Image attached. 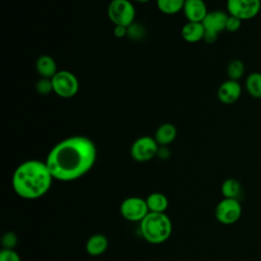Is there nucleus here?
Masks as SVG:
<instances>
[{
	"label": "nucleus",
	"mask_w": 261,
	"mask_h": 261,
	"mask_svg": "<svg viewBox=\"0 0 261 261\" xmlns=\"http://www.w3.org/2000/svg\"><path fill=\"white\" fill-rule=\"evenodd\" d=\"M108 248V239L102 233L91 236L86 243V252L90 256H100L106 252Z\"/></svg>",
	"instance_id": "2eb2a0df"
},
{
	"label": "nucleus",
	"mask_w": 261,
	"mask_h": 261,
	"mask_svg": "<svg viewBox=\"0 0 261 261\" xmlns=\"http://www.w3.org/2000/svg\"><path fill=\"white\" fill-rule=\"evenodd\" d=\"M53 93L63 99L74 97L80 89V83L74 73L66 69L58 70L51 79Z\"/></svg>",
	"instance_id": "39448f33"
},
{
	"label": "nucleus",
	"mask_w": 261,
	"mask_h": 261,
	"mask_svg": "<svg viewBox=\"0 0 261 261\" xmlns=\"http://www.w3.org/2000/svg\"><path fill=\"white\" fill-rule=\"evenodd\" d=\"M159 145L154 137L143 136L138 138L130 146V156L137 162H147L157 156Z\"/></svg>",
	"instance_id": "6e6552de"
},
{
	"label": "nucleus",
	"mask_w": 261,
	"mask_h": 261,
	"mask_svg": "<svg viewBox=\"0 0 261 261\" xmlns=\"http://www.w3.org/2000/svg\"><path fill=\"white\" fill-rule=\"evenodd\" d=\"M142 237L151 244L166 242L172 233V222L165 213L149 212L140 222Z\"/></svg>",
	"instance_id": "7ed1b4c3"
},
{
	"label": "nucleus",
	"mask_w": 261,
	"mask_h": 261,
	"mask_svg": "<svg viewBox=\"0 0 261 261\" xmlns=\"http://www.w3.org/2000/svg\"><path fill=\"white\" fill-rule=\"evenodd\" d=\"M242 95V87L238 81L226 80L217 89L218 100L225 105L236 103Z\"/></svg>",
	"instance_id": "9b49d317"
},
{
	"label": "nucleus",
	"mask_w": 261,
	"mask_h": 261,
	"mask_svg": "<svg viewBox=\"0 0 261 261\" xmlns=\"http://www.w3.org/2000/svg\"><path fill=\"white\" fill-rule=\"evenodd\" d=\"M204 35L205 30L202 22L187 21L180 30L181 38L188 43H198L204 40Z\"/></svg>",
	"instance_id": "ddd939ff"
},
{
	"label": "nucleus",
	"mask_w": 261,
	"mask_h": 261,
	"mask_svg": "<svg viewBox=\"0 0 261 261\" xmlns=\"http://www.w3.org/2000/svg\"><path fill=\"white\" fill-rule=\"evenodd\" d=\"M186 0H156L157 8L166 15H174L182 11Z\"/></svg>",
	"instance_id": "aec40b11"
},
{
	"label": "nucleus",
	"mask_w": 261,
	"mask_h": 261,
	"mask_svg": "<svg viewBox=\"0 0 261 261\" xmlns=\"http://www.w3.org/2000/svg\"><path fill=\"white\" fill-rule=\"evenodd\" d=\"M122 217L132 222H141L150 212L146 199L140 197H128L124 199L119 208Z\"/></svg>",
	"instance_id": "9d476101"
},
{
	"label": "nucleus",
	"mask_w": 261,
	"mask_h": 261,
	"mask_svg": "<svg viewBox=\"0 0 261 261\" xmlns=\"http://www.w3.org/2000/svg\"><path fill=\"white\" fill-rule=\"evenodd\" d=\"M53 176L44 161L31 159L20 163L11 178L13 191L22 199L37 200L50 190Z\"/></svg>",
	"instance_id": "f03ea898"
},
{
	"label": "nucleus",
	"mask_w": 261,
	"mask_h": 261,
	"mask_svg": "<svg viewBox=\"0 0 261 261\" xmlns=\"http://www.w3.org/2000/svg\"><path fill=\"white\" fill-rule=\"evenodd\" d=\"M245 73V64L241 59H232L226 67V74L228 80L240 81Z\"/></svg>",
	"instance_id": "412c9836"
},
{
	"label": "nucleus",
	"mask_w": 261,
	"mask_h": 261,
	"mask_svg": "<svg viewBox=\"0 0 261 261\" xmlns=\"http://www.w3.org/2000/svg\"><path fill=\"white\" fill-rule=\"evenodd\" d=\"M242 21L243 20H241L240 18L228 14V17H227V20H226V24H225V31H227L229 33L238 32L241 29V27H242Z\"/></svg>",
	"instance_id": "b1692460"
},
{
	"label": "nucleus",
	"mask_w": 261,
	"mask_h": 261,
	"mask_svg": "<svg viewBox=\"0 0 261 261\" xmlns=\"http://www.w3.org/2000/svg\"><path fill=\"white\" fill-rule=\"evenodd\" d=\"M0 261H20V257L13 249H2L0 252Z\"/></svg>",
	"instance_id": "393cba45"
},
{
	"label": "nucleus",
	"mask_w": 261,
	"mask_h": 261,
	"mask_svg": "<svg viewBox=\"0 0 261 261\" xmlns=\"http://www.w3.org/2000/svg\"><path fill=\"white\" fill-rule=\"evenodd\" d=\"M113 34H114V36H115L116 38H123V37L127 36V34H128V28L121 27V25H114Z\"/></svg>",
	"instance_id": "a878e982"
},
{
	"label": "nucleus",
	"mask_w": 261,
	"mask_h": 261,
	"mask_svg": "<svg viewBox=\"0 0 261 261\" xmlns=\"http://www.w3.org/2000/svg\"><path fill=\"white\" fill-rule=\"evenodd\" d=\"M2 249H13L17 244V236L12 231H6L1 238Z\"/></svg>",
	"instance_id": "5701e85b"
},
{
	"label": "nucleus",
	"mask_w": 261,
	"mask_h": 261,
	"mask_svg": "<svg viewBox=\"0 0 261 261\" xmlns=\"http://www.w3.org/2000/svg\"><path fill=\"white\" fill-rule=\"evenodd\" d=\"M107 15L114 25L129 28L136 17V9L129 0H111L107 7Z\"/></svg>",
	"instance_id": "20e7f679"
},
{
	"label": "nucleus",
	"mask_w": 261,
	"mask_h": 261,
	"mask_svg": "<svg viewBox=\"0 0 261 261\" xmlns=\"http://www.w3.org/2000/svg\"><path fill=\"white\" fill-rule=\"evenodd\" d=\"M245 88L248 94L256 99L261 98V72H251L245 81Z\"/></svg>",
	"instance_id": "a211bd4d"
},
{
	"label": "nucleus",
	"mask_w": 261,
	"mask_h": 261,
	"mask_svg": "<svg viewBox=\"0 0 261 261\" xmlns=\"http://www.w3.org/2000/svg\"><path fill=\"white\" fill-rule=\"evenodd\" d=\"M36 69L41 77L52 79L58 71L57 64L50 55H41L36 61Z\"/></svg>",
	"instance_id": "dca6fc26"
},
{
	"label": "nucleus",
	"mask_w": 261,
	"mask_h": 261,
	"mask_svg": "<svg viewBox=\"0 0 261 261\" xmlns=\"http://www.w3.org/2000/svg\"><path fill=\"white\" fill-rule=\"evenodd\" d=\"M182 12L188 21L202 22L209 11L204 0H186Z\"/></svg>",
	"instance_id": "f8f14e48"
},
{
	"label": "nucleus",
	"mask_w": 261,
	"mask_h": 261,
	"mask_svg": "<svg viewBox=\"0 0 261 261\" xmlns=\"http://www.w3.org/2000/svg\"><path fill=\"white\" fill-rule=\"evenodd\" d=\"M136 2H139V3H146V2H149L150 0H134Z\"/></svg>",
	"instance_id": "bb28decb"
},
{
	"label": "nucleus",
	"mask_w": 261,
	"mask_h": 261,
	"mask_svg": "<svg viewBox=\"0 0 261 261\" xmlns=\"http://www.w3.org/2000/svg\"><path fill=\"white\" fill-rule=\"evenodd\" d=\"M177 129L174 124L165 122L158 126L155 132L154 139L160 147H167L170 145L176 138Z\"/></svg>",
	"instance_id": "4468645a"
},
{
	"label": "nucleus",
	"mask_w": 261,
	"mask_h": 261,
	"mask_svg": "<svg viewBox=\"0 0 261 261\" xmlns=\"http://www.w3.org/2000/svg\"><path fill=\"white\" fill-rule=\"evenodd\" d=\"M228 17V13L222 10L209 11L202 23L205 30L204 41L206 43H214L217 40L218 35L225 31V24Z\"/></svg>",
	"instance_id": "0eeeda50"
},
{
	"label": "nucleus",
	"mask_w": 261,
	"mask_h": 261,
	"mask_svg": "<svg viewBox=\"0 0 261 261\" xmlns=\"http://www.w3.org/2000/svg\"><path fill=\"white\" fill-rule=\"evenodd\" d=\"M147 206L150 212H158L164 213L168 207V199L167 197L159 192H155L150 194L146 198Z\"/></svg>",
	"instance_id": "f3484780"
},
{
	"label": "nucleus",
	"mask_w": 261,
	"mask_h": 261,
	"mask_svg": "<svg viewBox=\"0 0 261 261\" xmlns=\"http://www.w3.org/2000/svg\"><path fill=\"white\" fill-rule=\"evenodd\" d=\"M220 191L223 198L239 199V196L242 192V185L238 179L229 177L222 182Z\"/></svg>",
	"instance_id": "6ab92c4d"
},
{
	"label": "nucleus",
	"mask_w": 261,
	"mask_h": 261,
	"mask_svg": "<svg viewBox=\"0 0 261 261\" xmlns=\"http://www.w3.org/2000/svg\"><path fill=\"white\" fill-rule=\"evenodd\" d=\"M261 0H226V12L241 20H249L258 15Z\"/></svg>",
	"instance_id": "1a4fd4ad"
},
{
	"label": "nucleus",
	"mask_w": 261,
	"mask_h": 261,
	"mask_svg": "<svg viewBox=\"0 0 261 261\" xmlns=\"http://www.w3.org/2000/svg\"><path fill=\"white\" fill-rule=\"evenodd\" d=\"M97 159L94 142L85 136H71L58 142L48 153L46 164L54 179L72 181L88 173Z\"/></svg>",
	"instance_id": "f257e3e1"
},
{
	"label": "nucleus",
	"mask_w": 261,
	"mask_h": 261,
	"mask_svg": "<svg viewBox=\"0 0 261 261\" xmlns=\"http://www.w3.org/2000/svg\"><path fill=\"white\" fill-rule=\"evenodd\" d=\"M242 205L239 199L223 198L215 207L216 220L224 225H230L238 222L242 216Z\"/></svg>",
	"instance_id": "423d86ee"
},
{
	"label": "nucleus",
	"mask_w": 261,
	"mask_h": 261,
	"mask_svg": "<svg viewBox=\"0 0 261 261\" xmlns=\"http://www.w3.org/2000/svg\"><path fill=\"white\" fill-rule=\"evenodd\" d=\"M36 91L40 95H48L53 92V86L51 79L41 77L36 84Z\"/></svg>",
	"instance_id": "4be33fe9"
}]
</instances>
